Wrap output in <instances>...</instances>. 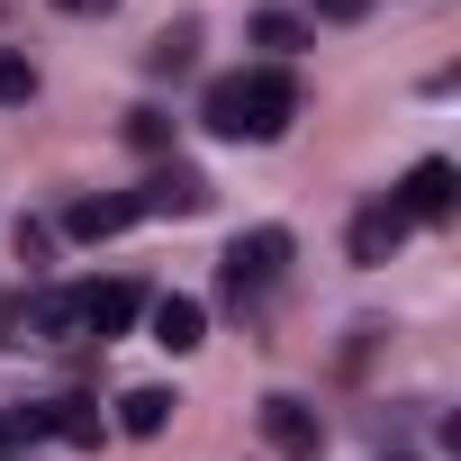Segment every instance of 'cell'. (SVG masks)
<instances>
[{
	"instance_id": "3",
	"label": "cell",
	"mask_w": 461,
	"mask_h": 461,
	"mask_svg": "<svg viewBox=\"0 0 461 461\" xmlns=\"http://www.w3.org/2000/svg\"><path fill=\"white\" fill-rule=\"evenodd\" d=\"M389 199L407 208V226H443V217L461 208V172H452L443 154H425V163H416V172H407V181H398Z\"/></svg>"
},
{
	"instance_id": "9",
	"label": "cell",
	"mask_w": 461,
	"mask_h": 461,
	"mask_svg": "<svg viewBox=\"0 0 461 461\" xmlns=\"http://www.w3.org/2000/svg\"><path fill=\"white\" fill-rule=\"evenodd\" d=\"M145 317H154V344H163V353H199V344H208V308H199V299H154Z\"/></svg>"
},
{
	"instance_id": "11",
	"label": "cell",
	"mask_w": 461,
	"mask_h": 461,
	"mask_svg": "<svg viewBox=\"0 0 461 461\" xmlns=\"http://www.w3.org/2000/svg\"><path fill=\"white\" fill-rule=\"evenodd\" d=\"M64 226H73L82 245H100V236H118V226H136V199H127V190H118V199H73Z\"/></svg>"
},
{
	"instance_id": "19",
	"label": "cell",
	"mask_w": 461,
	"mask_h": 461,
	"mask_svg": "<svg viewBox=\"0 0 461 461\" xmlns=\"http://www.w3.org/2000/svg\"><path fill=\"white\" fill-rule=\"evenodd\" d=\"M64 19H100V10H118V0H55Z\"/></svg>"
},
{
	"instance_id": "18",
	"label": "cell",
	"mask_w": 461,
	"mask_h": 461,
	"mask_svg": "<svg viewBox=\"0 0 461 461\" xmlns=\"http://www.w3.org/2000/svg\"><path fill=\"white\" fill-rule=\"evenodd\" d=\"M317 19L326 28H353V19H371V0H317Z\"/></svg>"
},
{
	"instance_id": "21",
	"label": "cell",
	"mask_w": 461,
	"mask_h": 461,
	"mask_svg": "<svg viewBox=\"0 0 461 461\" xmlns=\"http://www.w3.org/2000/svg\"><path fill=\"white\" fill-rule=\"evenodd\" d=\"M0 461H19V452H0Z\"/></svg>"
},
{
	"instance_id": "8",
	"label": "cell",
	"mask_w": 461,
	"mask_h": 461,
	"mask_svg": "<svg viewBox=\"0 0 461 461\" xmlns=\"http://www.w3.org/2000/svg\"><path fill=\"white\" fill-rule=\"evenodd\" d=\"M136 308H145V290L136 281H100V290H82V326L109 344V335H127L136 326Z\"/></svg>"
},
{
	"instance_id": "6",
	"label": "cell",
	"mask_w": 461,
	"mask_h": 461,
	"mask_svg": "<svg viewBox=\"0 0 461 461\" xmlns=\"http://www.w3.org/2000/svg\"><path fill=\"white\" fill-rule=\"evenodd\" d=\"M19 335H37V344H82V335H91V326H82V290H37Z\"/></svg>"
},
{
	"instance_id": "5",
	"label": "cell",
	"mask_w": 461,
	"mask_h": 461,
	"mask_svg": "<svg viewBox=\"0 0 461 461\" xmlns=\"http://www.w3.org/2000/svg\"><path fill=\"white\" fill-rule=\"evenodd\" d=\"M263 443H272L281 461H317L326 425H317V407H308V398H263Z\"/></svg>"
},
{
	"instance_id": "16",
	"label": "cell",
	"mask_w": 461,
	"mask_h": 461,
	"mask_svg": "<svg viewBox=\"0 0 461 461\" xmlns=\"http://www.w3.org/2000/svg\"><path fill=\"white\" fill-rule=\"evenodd\" d=\"M190 55H199V28H163V37H154V55H145V64H154V73H181V64H190Z\"/></svg>"
},
{
	"instance_id": "17",
	"label": "cell",
	"mask_w": 461,
	"mask_h": 461,
	"mask_svg": "<svg viewBox=\"0 0 461 461\" xmlns=\"http://www.w3.org/2000/svg\"><path fill=\"white\" fill-rule=\"evenodd\" d=\"M127 145L163 154V145H172V118H163V109H136V118H127Z\"/></svg>"
},
{
	"instance_id": "12",
	"label": "cell",
	"mask_w": 461,
	"mask_h": 461,
	"mask_svg": "<svg viewBox=\"0 0 461 461\" xmlns=\"http://www.w3.org/2000/svg\"><path fill=\"white\" fill-rule=\"evenodd\" d=\"M55 434V398H19V407H0V452H28Z\"/></svg>"
},
{
	"instance_id": "14",
	"label": "cell",
	"mask_w": 461,
	"mask_h": 461,
	"mask_svg": "<svg viewBox=\"0 0 461 461\" xmlns=\"http://www.w3.org/2000/svg\"><path fill=\"white\" fill-rule=\"evenodd\" d=\"M55 434H64V443H82V452H91V443H100V434H109V416H100V407H91V398H55Z\"/></svg>"
},
{
	"instance_id": "15",
	"label": "cell",
	"mask_w": 461,
	"mask_h": 461,
	"mask_svg": "<svg viewBox=\"0 0 461 461\" xmlns=\"http://www.w3.org/2000/svg\"><path fill=\"white\" fill-rule=\"evenodd\" d=\"M28 100H37V64L19 46H0V109H28Z\"/></svg>"
},
{
	"instance_id": "1",
	"label": "cell",
	"mask_w": 461,
	"mask_h": 461,
	"mask_svg": "<svg viewBox=\"0 0 461 461\" xmlns=\"http://www.w3.org/2000/svg\"><path fill=\"white\" fill-rule=\"evenodd\" d=\"M217 136H254V145H272V136H290V118H299V82H290V64H263V73H226V82H208V109H199Z\"/></svg>"
},
{
	"instance_id": "13",
	"label": "cell",
	"mask_w": 461,
	"mask_h": 461,
	"mask_svg": "<svg viewBox=\"0 0 461 461\" xmlns=\"http://www.w3.org/2000/svg\"><path fill=\"white\" fill-rule=\"evenodd\" d=\"M254 46H272V64H290V55L308 46V19H290V10H263V19H254Z\"/></svg>"
},
{
	"instance_id": "20",
	"label": "cell",
	"mask_w": 461,
	"mask_h": 461,
	"mask_svg": "<svg viewBox=\"0 0 461 461\" xmlns=\"http://www.w3.org/2000/svg\"><path fill=\"white\" fill-rule=\"evenodd\" d=\"M389 461H416V452H389Z\"/></svg>"
},
{
	"instance_id": "7",
	"label": "cell",
	"mask_w": 461,
	"mask_h": 461,
	"mask_svg": "<svg viewBox=\"0 0 461 461\" xmlns=\"http://www.w3.org/2000/svg\"><path fill=\"white\" fill-rule=\"evenodd\" d=\"M407 245V208L398 199H371L362 217H353V263H389Z\"/></svg>"
},
{
	"instance_id": "10",
	"label": "cell",
	"mask_w": 461,
	"mask_h": 461,
	"mask_svg": "<svg viewBox=\"0 0 461 461\" xmlns=\"http://www.w3.org/2000/svg\"><path fill=\"white\" fill-rule=\"evenodd\" d=\"M172 407H181L172 389H127V398H118V434H136V443H154V434L172 425Z\"/></svg>"
},
{
	"instance_id": "4",
	"label": "cell",
	"mask_w": 461,
	"mask_h": 461,
	"mask_svg": "<svg viewBox=\"0 0 461 461\" xmlns=\"http://www.w3.org/2000/svg\"><path fill=\"white\" fill-rule=\"evenodd\" d=\"M127 199H136V217H199V208H208V181H199L190 163H163V172H145Z\"/></svg>"
},
{
	"instance_id": "2",
	"label": "cell",
	"mask_w": 461,
	"mask_h": 461,
	"mask_svg": "<svg viewBox=\"0 0 461 461\" xmlns=\"http://www.w3.org/2000/svg\"><path fill=\"white\" fill-rule=\"evenodd\" d=\"M217 272H226V299L245 308V299H263V290L290 272V236H281V226H254V236L226 245V263H217Z\"/></svg>"
}]
</instances>
